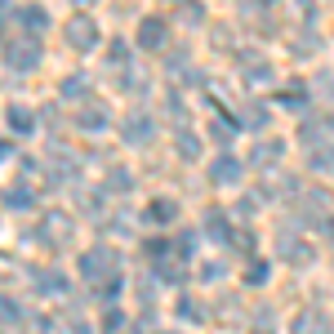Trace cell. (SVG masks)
I'll use <instances>...</instances> for the list:
<instances>
[{"mask_svg":"<svg viewBox=\"0 0 334 334\" xmlns=\"http://www.w3.org/2000/svg\"><path fill=\"white\" fill-rule=\"evenodd\" d=\"M0 147H4V143H0ZM0 156H4V151H0Z\"/></svg>","mask_w":334,"mask_h":334,"instance_id":"obj_1","label":"cell"}]
</instances>
